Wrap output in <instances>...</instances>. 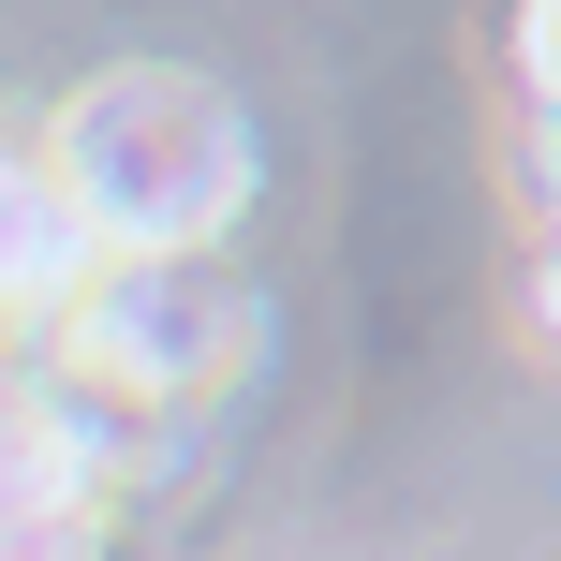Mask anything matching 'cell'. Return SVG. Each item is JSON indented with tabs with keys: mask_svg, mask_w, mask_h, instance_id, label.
<instances>
[{
	"mask_svg": "<svg viewBox=\"0 0 561 561\" xmlns=\"http://www.w3.org/2000/svg\"><path fill=\"white\" fill-rule=\"evenodd\" d=\"M30 163H45L59 222L89 237V266H178L252 193V118H237V89L193 75V59H118V75H89L75 104L45 118Z\"/></svg>",
	"mask_w": 561,
	"mask_h": 561,
	"instance_id": "cell-1",
	"label": "cell"
},
{
	"mask_svg": "<svg viewBox=\"0 0 561 561\" xmlns=\"http://www.w3.org/2000/svg\"><path fill=\"white\" fill-rule=\"evenodd\" d=\"M517 89L561 118V0H547V15H517Z\"/></svg>",
	"mask_w": 561,
	"mask_h": 561,
	"instance_id": "cell-2",
	"label": "cell"
},
{
	"mask_svg": "<svg viewBox=\"0 0 561 561\" xmlns=\"http://www.w3.org/2000/svg\"><path fill=\"white\" fill-rule=\"evenodd\" d=\"M533 325L561 340V237H547V266H533Z\"/></svg>",
	"mask_w": 561,
	"mask_h": 561,
	"instance_id": "cell-3",
	"label": "cell"
}]
</instances>
